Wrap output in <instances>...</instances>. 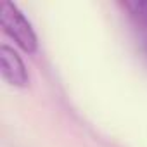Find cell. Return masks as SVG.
<instances>
[{"instance_id": "cell-3", "label": "cell", "mask_w": 147, "mask_h": 147, "mask_svg": "<svg viewBox=\"0 0 147 147\" xmlns=\"http://www.w3.org/2000/svg\"><path fill=\"white\" fill-rule=\"evenodd\" d=\"M123 7L130 12V18L142 28H147V0H131L123 2Z\"/></svg>"}, {"instance_id": "cell-2", "label": "cell", "mask_w": 147, "mask_h": 147, "mask_svg": "<svg viewBox=\"0 0 147 147\" xmlns=\"http://www.w3.org/2000/svg\"><path fill=\"white\" fill-rule=\"evenodd\" d=\"M0 71H2V78L14 87L23 88L30 82L28 69L21 55L7 43L0 45Z\"/></svg>"}, {"instance_id": "cell-1", "label": "cell", "mask_w": 147, "mask_h": 147, "mask_svg": "<svg viewBox=\"0 0 147 147\" xmlns=\"http://www.w3.org/2000/svg\"><path fill=\"white\" fill-rule=\"evenodd\" d=\"M0 24H2L4 31L24 52L33 54L38 49V38H36V33L31 23L26 19L21 9L11 0H5L0 5Z\"/></svg>"}]
</instances>
